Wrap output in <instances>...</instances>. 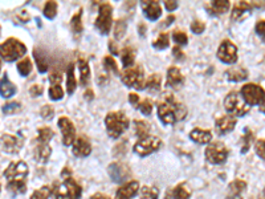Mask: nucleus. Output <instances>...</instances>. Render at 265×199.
<instances>
[{"instance_id":"obj_1","label":"nucleus","mask_w":265,"mask_h":199,"mask_svg":"<svg viewBox=\"0 0 265 199\" xmlns=\"http://www.w3.org/2000/svg\"><path fill=\"white\" fill-rule=\"evenodd\" d=\"M187 109L184 105L178 102L173 95L162 96L158 101V117L165 125H173L186 118Z\"/></svg>"},{"instance_id":"obj_2","label":"nucleus","mask_w":265,"mask_h":199,"mask_svg":"<svg viewBox=\"0 0 265 199\" xmlns=\"http://www.w3.org/2000/svg\"><path fill=\"white\" fill-rule=\"evenodd\" d=\"M4 177L7 179V187L11 193L23 194L27 190L28 165L23 161L12 162L5 169Z\"/></svg>"},{"instance_id":"obj_3","label":"nucleus","mask_w":265,"mask_h":199,"mask_svg":"<svg viewBox=\"0 0 265 199\" xmlns=\"http://www.w3.org/2000/svg\"><path fill=\"white\" fill-rule=\"evenodd\" d=\"M105 125H106L109 137L117 140V138H120L122 136V133L128 130L130 121H129L125 113L112 112L108 113V116L105 118Z\"/></svg>"},{"instance_id":"obj_4","label":"nucleus","mask_w":265,"mask_h":199,"mask_svg":"<svg viewBox=\"0 0 265 199\" xmlns=\"http://www.w3.org/2000/svg\"><path fill=\"white\" fill-rule=\"evenodd\" d=\"M27 53V47L15 38L7 39L3 44H0V57L4 61L12 62L17 58L23 57Z\"/></svg>"},{"instance_id":"obj_5","label":"nucleus","mask_w":265,"mask_h":199,"mask_svg":"<svg viewBox=\"0 0 265 199\" xmlns=\"http://www.w3.org/2000/svg\"><path fill=\"white\" fill-rule=\"evenodd\" d=\"M224 108L228 112V116H232L237 118V117L245 116L249 112V105L245 102L241 95L237 92H231L229 95L224 100Z\"/></svg>"},{"instance_id":"obj_6","label":"nucleus","mask_w":265,"mask_h":199,"mask_svg":"<svg viewBox=\"0 0 265 199\" xmlns=\"http://www.w3.org/2000/svg\"><path fill=\"white\" fill-rule=\"evenodd\" d=\"M121 80L128 88H134L138 91H142L143 88H146L145 71L141 65L128 68L121 76Z\"/></svg>"},{"instance_id":"obj_7","label":"nucleus","mask_w":265,"mask_h":199,"mask_svg":"<svg viewBox=\"0 0 265 199\" xmlns=\"http://www.w3.org/2000/svg\"><path fill=\"white\" fill-rule=\"evenodd\" d=\"M81 186L73 178H66L54 191V199H80Z\"/></svg>"},{"instance_id":"obj_8","label":"nucleus","mask_w":265,"mask_h":199,"mask_svg":"<svg viewBox=\"0 0 265 199\" xmlns=\"http://www.w3.org/2000/svg\"><path fill=\"white\" fill-rule=\"evenodd\" d=\"M240 95L249 106L264 104L265 101V91L256 84H245L244 87L241 88Z\"/></svg>"},{"instance_id":"obj_9","label":"nucleus","mask_w":265,"mask_h":199,"mask_svg":"<svg viewBox=\"0 0 265 199\" xmlns=\"http://www.w3.org/2000/svg\"><path fill=\"white\" fill-rule=\"evenodd\" d=\"M228 157V149L227 146L224 145L223 142L215 141L210 144L206 149V158L207 161L212 165H220L224 163Z\"/></svg>"},{"instance_id":"obj_10","label":"nucleus","mask_w":265,"mask_h":199,"mask_svg":"<svg viewBox=\"0 0 265 199\" xmlns=\"http://www.w3.org/2000/svg\"><path fill=\"white\" fill-rule=\"evenodd\" d=\"M162 146L161 138L158 137H146L142 138L134 145V151L139 157H147L150 154L155 153Z\"/></svg>"},{"instance_id":"obj_11","label":"nucleus","mask_w":265,"mask_h":199,"mask_svg":"<svg viewBox=\"0 0 265 199\" xmlns=\"http://www.w3.org/2000/svg\"><path fill=\"white\" fill-rule=\"evenodd\" d=\"M112 5L108 3H104L99 7V13L97 20H95V27L98 29L101 35H108L112 29Z\"/></svg>"},{"instance_id":"obj_12","label":"nucleus","mask_w":265,"mask_h":199,"mask_svg":"<svg viewBox=\"0 0 265 199\" xmlns=\"http://www.w3.org/2000/svg\"><path fill=\"white\" fill-rule=\"evenodd\" d=\"M218 57L224 64H235L237 61V48L229 40H224L218 50Z\"/></svg>"},{"instance_id":"obj_13","label":"nucleus","mask_w":265,"mask_h":199,"mask_svg":"<svg viewBox=\"0 0 265 199\" xmlns=\"http://www.w3.org/2000/svg\"><path fill=\"white\" fill-rule=\"evenodd\" d=\"M57 125L58 128L61 129L62 144L65 146L73 145V142L76 140V129L73 122L69 118H66V117H60Z\"/></svg>"},{"instance_id":"obj_14","label":"nucleus","mask_w":265,"mask_h":199,"mask_svg":"<svg viewBox=\"0 0 265 199\" xmlns=\"http://www.w3.org/2000/svg\"><path fill=\"white\" fill-rule=\"evenodd\" d=\"M0 146H1V149L5 153L15 154L20 151L23 141L16 136H12V134H3L0 137Z\"/></svg>"},{"instance_id":"obj_15","label":"nucleus","mask_w":265,"mask_h":199,"mask_svg":"<svg viewBox=\"0 0 265 199\" xmlns=\"http://www.w3.org/2000/svg\"><path fill=\"white\" fill-rule=\"evenodd\" d=\"M109 175L116 183H122L129 178L130 173H129L128 166L120 162H114L109 166Z\"/></svg>"},{"instance_id":"obj_16","label":"nucleus","mask_w":265,"mask_h":199,"mask_svg":"<svg viewBox=\"0 0 265 199\" xmlns=\"http://www.w3.org/2000/svg\"><path fill=\"white\" fill-rule=\"evenodd\" d=\"M237 120L235 117L232 116H223L218 118L215 122V129L216 133L220 134V136H224V134H228V133H231L235 126H236Z\"/></svg>"},{"instance_id":"obj_17","label":"nucleus","mask_w":265,"mask_h":199,"mask_svg":"<svg viewBox=\"0 0 265 199\" xmlns=\"http://www.w3.org/2000/svg\"><path fill=\"white\" fill-rule=\"evenodd\" d=\"M138 190H139V183L137 181H130L117 190L114 199H132L137 195Z\"/></svg>"},{"instance_id":"obj_18","label":"nucleus","mask_w":265,"mask_h":199,"mask_svg":"<svg viewBox=\"0 0 265 199\" xmlns=\"http://www.w3.org/2000/svg\"><path fill=\"white\" fill-rule=\"evenodd\" d=\"M184 84V77H183L182 72L177 66H173L167 71V81L166 85L173 88V89H180Z\"/></svg>"},{"instance_id":"obj_19","label":"nucleus","mask_w":265,"mask_h":199,"mask_svg":"<svg viewBox=\"0 0 265 199\" xmlns=\"http://www.w3.org/2000/svg\"><path fill=\"white\" fill-rule=\"evenodd\" d=\"M141 5L146 17H147L149 20L155 21L161 17L162 8L158 1H150V0H147V1H142Z\"/></svg>"},{"instance_id":"obj_20","label":"nucleus","mask_w":265,"mask_h":199,"mask_svg":"<svg viewBox=\"0 0 265 199\" xmlns=\"http://www.w3.org/2000/svg\"><path fill=\"white\" fill-rule=\"evenodd\" d=\"M91 153V146L90 142L88 141L87 137L76 138L75 142H73V154L76 157H88L89 154Z\"/></svg>"},{"instance_id":"obj_21","label":"nucleus","mask_w":265,"mask_h":199,"mask_svg":"<svg viewBox=\"0 0 265 199\" xmlns=\"http://www.w3.org/2000/svg\"><path fill=\"white\" fill-rule=\"evenodd\" d=\"M190 138L194 142L199 144V145H206L208 142H211L212 134L210 130H203L200 128H195L192 132L190 133Z\"/></svg>"},{"instance_id":"obj_22","label":"nucleus","mask_w":265,"mask_h":199,"mask_svg":"<svg viewBox=\"0 0 265 199\" xmlns=\"http://www.w3.org/2000/svg\"><path fill=\"white\" fill-rule=\"evenodd\" d=\"M225 76H227V79L229 81L239 83V81H243V80L248 77V72L244 68H241V66H232L225 72Z\"/></svg>"},{"instance_id":"obj_23","label":"nucleus","mask_w":265,"mask_h":199,"mask_svg":"<svg viewBox=\"0 0 265 199\" xmlns=\"http://www.w3.org/2000/svg\"><path fill=\"white\" fill-rule=\"evenodd\" d=\"M16 87L9 81L7 75H4V77L0 80V95H1V97L9 99V97H12L16 93Z\"/></svg>"},{"instance_id":"obj_24","label":"nucleus","mask_w":265,"mask_h":199,"mask_svg":"<svg viewBox=\"0 0 265 199\" xmlns=\"http://www.w3.org/2000/svg\"><path fill=\"white\" fill-rule=\"evenodd\" d=\"M50 157V146L49 144H39L38 148L35 149V158L36 161L45 163Z\"/></svg>"},{"instance_id":"obj_25","label":"nucleus","mask_w":265,"mask_h":199,"mask_svg":"<svg viewBox=\"0 0 265 199\" xmlns=\"http://www.w3.org/2000/svg\"><path fill=\"white\" fill-rule=\"evenodd\" d=\"M207 8L211 11V13L223 15V13L228 12V9H229V1L228 0H215L208 5Z\"/></svg>"},{"instance_id":"obj_26","label":"nucleus","mask_w":265,"mask_h":199,"mask_svg":"<svg viewBox=\"0 0 265 199\" xmlns=\"http://www.w3.org/2000/svg\"><path fill=\"white\" fill-rule=\"evenodd\" d=\"M66 92L69 95H73L76 91V87H77V83H76V77H75V66L73 64H69L68 66V71H66Z\"/></svg>"},{"instance_id":"obj_27","label":"nucleus","mask_w":265,"mask_h":199,"mask_svg":"<svg viewBox=\"0 0 265 199\" xmlns=\"http://www.w3.org/2000/svg\"><path fill=\"white\" fill-rule=\"evenodd\" d=\"M251 4L247 3V1H239L235 4L233 9H232V20H237V19H240L245 12H249L251 11Z\"/></svg>"},{"instance_id":"obj_28","label":"nucleus","mask_w":265,"mask_h":199,"mask_svg":"<svg viewBox=\"0 0 265 199\" xmlns=\"http://www.w3.org/2000/svg\"><path fill=\"white\" fill-rule=\"evenodd\" d=\"M79 69H80V81H81L83 85H88V81L90 79V68L88 65L87 60L80 58Z\"/></svg>"},{"instance_id":"obj_29","label":"nucleus","mask_w":265,"mask_h":199,"mask_svg":"<svg viewBox=\"0 0 265 199\" xmlns=\"http://www.w3.org/2000/svg\"><path fill=\"white\" fill-rule=\"evenodd\" d=\"M33 56H35V60H36V64H38L39 71L42 72V73H45L48 71V60L45 57V53H43L42 50L35 48Z\"/></svg>"},{"instance_id":"obj_30","label":"nucleus","mask_w":265,"mask_h":199,"mask_svg":"<svg viewBox=\"0 0 265 199\" xmlns=\"http://www.w3.org/2000/svg\"><path fill=\"white\" fill-rule=\"evenodd\" d=\"M173 195H174V199H190L191 197L190 187H188V185H187L186 182L179 183L178 186L174 189Z\"/></svg>"},{"instance_id":"obj_31","label":"nucleus","mask_w":265,"mask_h":199,"mask_svg":"<svg viewBox=\"0 0 265 199\" xmlns=\"http://www.w3.org/2000/svg\"><path fill=\"white\" fill-rule=\"evenodd\" d=\"M121 58H122V64L128 69L130 66L134 64V60H135V50H132V48H125L121 53Z\"/></svg>"},{"instance_id":"obj_32","label":"nucleus","mask_w":265,"mask_h":199,"mask_svg":"<svg viewBox=\"0 0 265 199\" xmlns=\"http://www.w3.org/2000/svg\"><path fill=\"white\" fill-rule=\"evenodd\" d=\"M81 16H83V9H80L79 12L76 13L75 16L72 17L71 20V28L72 32L75 33L76 36H79L83 32V23H81Z\"/></svg>"},{"instance_id":"obj_33","label":"nucleus","mask_w":265,"mask_h":199,"mask_svg":"<svg viewBox=\"0 0 265 199\" xmlns=\"http://www.w3.org/2000/svg\"><path fill=\"white\" fill-rule=\"evenodd\" d=\"M150 125L146 121H135V134L139 140L149 137Z\"/></svg>"},{"instance_id":"obj_34","label":"nucleus","mask_w":265,"mask_h":199,"mask_svg":"<svg viewBox=\"0 0 265 199\" xmlns=\"http://www.w3.org/2000/svg\"><path fill=\"white\" fill-rule=\"evenodd\" d=\"M17 72L23 77H27L32 72V62H31V60L28 57H24L21 61L17 62Z\"/></svg>"},{"instance_id":"obj_35","label":"nucleus","mask_w":265,"mask_h":199,"mask_svg":"<svg viewBox=\"0 0 265 199\" xmlns=\"http://www.w3.org/2000/svg\"><path fill=\"white\" fill-rule=\"evenodd\" d=\"M53 137V132L50 128H40L38 132V142L39 144H49V141Z\"/></svg>"},{"instance_id":"obj_36","label":"nucleus","mask_w":265,"mask_h":199,"mask_svg":"<svg viewBox=\"0 0 265 199\" xmlns=\"http://www.w3.org/2000/svg\"><path fill=\"white\" fill-rule=\"evenodd\" d=\"M161 75H151L150 76V79L147 80V83H146V88H147L150 92H158L161 89Z\"/></svg>"},{"instance_id":"obj_37","label":"nucleus","mask_w":265,"mask_h":199,"mask_svg":"<svg viewBox=\"0 0 265 199\" xmlns=\"http://www.w3.org/2000/svg\"><path fill=\"white\" fill-rule=\"evenodd\" d=\"M57 15V3L56 1H46L44 5V16L46 19H54Z\"/></svg>"},{"instance_id":"obj_38","label":"nucleus","mask_w":265,"mask_h":199,"mask_svg":"<svg viewBox=\"0 0 265 199\" xmlns=\"http://www.w3.org/2000/svg\"><path fill=\"white\" fill-rule=\"evenodd\" d=\"M159 190L157 187L145 186L141 189V199H158Z\"/></svg>"},{"instance_id":"obj_39","label":"nucleus","mask_w":265,"mask_h":199,"mask_svg":"<svg viewBox=\"0 0 265 199\" xmlns=\"http://www.w3.org/2000/svg\"><path fill=\"white\" fill-rule=\"evenodd\" d=\"M247 189V183L244 181H233V182L229 185V191H231V195H240L243 191Z\"/></svg>"},{"instance_id":"obj_40","label":"nucleus","mask_w":265,"mask_h":199,"mask_svg":"<svg viewBox=\"0 0 265 199\" xmlns=\"http://www.w3.org/2000/svg\"><path fill=\"white\" fill-rule=\"evenodd\" d=\"M62 96H64V91H62V88L60 87V84H52V87H50L49 89L50 100L58 101V100L62 99Z\"/></svg>"},{"instance_id":"obj_41","label":"nucleus","mask_w":265,"mask_h":199,"mask_svg":"<svg viewBox=\"0 0 265 199\" xmlns=\"http://www.w3.org/2000/svg\"><path fill=\"white\" fill-rule=\"evenodd\" d=\"M153 47L159 50L167 48V47H169V35H167V33H161L159 38L153 43Z\"/></svg>"},{"instance_id":"obj_42","label":"nucleus","mask_w":265,"mask_h":199,"mask_svg":"<svg viewBox=\"0 0 265 199\" xmlns=\"http://www.w3.org/2000/svg\"><path fill=\"white\" fill-rule=\"evenodd\" d=\"M21 110V105L16 101L13 102H8L3 106V113L4 114H15V113H19Z\"/></svg>"},{"instance_id":"obj_43","label":"nucleus","mask_w":265,"mask_h":199,"mask_svg":"<svg viewBox=\"0 0 265 199\" xmlns=\"http://www.w3.org/2000/svg\"><path fill=\"white\" fill-rule=\"evenodd\" d=\"M50 195V189L48 186H43L32 194L31 199H48Z\"/></svg>"},{"instance_id":"obj_44","label":"nucleus","mask_w":265,"mask_h":199,"mask_svg":"<svg viewBox=\"0 0 265 199\" xmlns=\"http://www.w3.org/2000/svg\"><path fill=\"white\" fill-rule=\"evenodd\" d=\"M173 39H174V42L178 44L179 47L186 46L187 42H188V38H187V35L182 31H175L173 32Z\"/></svg>"},{"instance_id":"obj_45","label":"nucleus","mask_w":265,"mask_h":199,"mask_svg":"<svg viewBox=\"0 0 265 199\" xmlns=\"http://www.w3.org/2000/svg\"><path fill=\"white\" fill-rule=\"evenodd\" d=\"M104 65L106 71L113 72V73H118V66H117L116 61H114V58L112 56H106L104 58Z\"/></svg>"},{"instance_id":"obj_46","label":"nucleus","mask_w":265,"mask_h":199,"mask_svg":"<svg viewBox=\"0 0 265 199\" xmlns=\"http://www.w3.org/2000/svg\"><path fill=\"white\" fill-rule=\"evenodd\" d=\"M138 108H139V110H141L145 116H149V114H151V112H153V104H151L150 100H143L142 102H139Z\"/></svg>"},{"instance_id":"obj_47","label":"nucleus","mask_w":265,"mask_h":199,"mask_svg":"<svg viewBox=\"0 0 265 199\" xmlns=\"http://www.w3.org/2000/svg\"><path fill=\"white\" fill-rule=\"evenodd\" d=\"M255 151L261 159H264L265 161V140H259L255 144Z\"/></svg>"},{"instance_id":"obj_48","label":"nucleus","mask_w":265,"mask_h":199,"mask_svg":"<svg viewBox=\"0 0 265 199\" xmlns=\"http://www.w3.org/2000/svg\"><path fill=\"white\" fill-rule=\"evenodd\" d=\"M125 32H126V24L124 21H117L116 29H114V35H116V39L124 38Z\"/></svg>"},{"instance_id":"obj_49","label":"nucleus","mask_w":265,"mask_h":199,"mask_svg":"<svg viewBox=\"0 0 265 199\" xmlns=\"http://www.w3.org/2000/svg\"><path fill=\"white\" fill-rule=\"evenodd\" d=\"M252 133L249 132V130H247L245 132V136L243 137V153H247V150L249 149V146H251V142H252Z\"/></svg>"},{"instance_id":"obj_50","label":"nucleus","mask_w":265,"mask_h":199,"mask_svg":"<svg viewBox=\"0 0 265 199\" xmlns=\"http://www.w3.org/2000/svg\"><path fill=\"white\" fill-rule=\"evenodd\" d=\"M53 108L49 106V105H45V106H43L42 108V117L44 120H52V118H53Z\"/></svg>"},{"instance_id":"obj_51","label":"nucleus","mask_w":265,"mask_h":199,"mask_svg":"<svg viewBox=\"0 0 265 199\" xmlns=\"http://www.w3.org/2000/svg\"><path fill=\"white\" fill-rule=\"evenodd\" d=\"M204 29H206V25H204V23H202L200 20L194 21V23L191 24V31H192L194 33H196V35H200V33H203Z\"/></svg>"},{"instance_id":"obj_52","label":"nucleus","mask_w":265,"mask_h":199,"mask_svg":"<svg viewBox=\"0 0 265 199\" xmlns=\"http://www.w3.org/2000/svg\"><path fill=\"white\" fill-rule=\"evenodd\" d=\"M256 32H257V35L263 39V40H265V20L257 21Z\"/></svg>"},{"instance_id":"obj_53","label":"nucleus","mask_w":265,"mask_h":199,"mask_svg":"<svg viewBox=\"0 0 265 199\" xmlns=\"http://www.w3.org/2000/svg\"><path fill=\"white\" fill-rule=\"evenodd\" d=\"M29 93L32 97H38V96L43 95V87L42 85H32L29 89Z\"/></svg>"},{"instance_id":"obj_54","label":"nucleus","mask_w":265,"mask_h":199,"mask_svg":"<svg viewBox=\"0 0 265 199\" xmlns=\"http://www.w3.org/2000/svg\"><path fill=\"white\" fill-rule=\"evenodd\" d=\"M177 7H178V3H177V1H173V0H167V1H165V8L167 9L169 12L174 11Z\"/></svg>"},{"instance_id":"obj_55","label":"nucleus","mask_w":265,"mask_h":199,"mask_svg":"<svg viewBox=\"0 0 265 199\" xmlns=\"http://www.w3.org/2000/svg\"><path fill=\"white\" fill-rule=\"evenodd\" d=\"M129 101H130V104H132V106H138V105H139V97H138V95H135V93H130V95H129Z\"/></svg>"},{"instance_id":"obj_56","label":"nucleus","mask_w":265,"mask_h":199,"mask_svg":"<svg viewBox=\"0 0 265 199\" xmlns=\"http://www.w3.org/2000/svg\"><path fill=\"white\" fill-rule=\"evenodd\" d=\"M61 76L57 75V73H52V75L49 76V81H50V85L52 84H60L61 83Z\"/></svg>"},{"instance_id":"obj_57","label":"nucleus","mask_w":265,"mask_h":199,"mask_svg":"<svg viewBox=\"0 0 265 199\" xmlns=\"http://www.w3.org/2000/svg\"><path fill=\"white\" fill-rule=\"evenodd\" d=\"M173 53H174V57L183 58V52L179 50V47H175L174 50H173Z\"/></svg>"},{"instance_id":"obj_58","label":"nucleus","mask_w":265,"mask_h":199,"mask_svg":"<svg viewBox=\"0 0 265 199\" xmlns=\"http://www.w3.org/2000/svg\"><path fill=\"white\" fill-rule=\"evenodd\" d=\"M90 199H112V198H110V197H108L106 194H102V193H97V194L93 195Z\"/></svg>"},{"instance_id":"obj_59","label":"nucleus","mask_w":265,"mask_h":199,"mask_svg":"<svg viewBox=\"0 0 265 199\" xmlns=\"http://www.w3.org/2000/svg\"><path fill=\"white\" fill-rule=\"evenodd\" d=\"M109 50H110V52H112L113 54L118 53V50H117V47H116V43H113V42L109 43Z\"/></svg>"},{"instance_id":"obj_60","label":"nucleus","mask_w":265,"mask_h":199,"mask_svg":"<svg viewBox=\"0 0 265 199\" xmlns=\"http://www.w3.org/2000/svg\"><path fill=\"white\" fill-rule=\"evenodd\" d=\"M173 20H175V17L174 16H170V17H169V19H167V20H166L165 24L166 25H170L171 24V21H173Z\"/></svg>"},{"instance_id":"obj_61","label":"nucleus","mask_w":265,"mask_h":199,"mask_svg":"<svg viewBox=\"0 0 265 199\" xmlns=\"http://www.w3.org/2000/svg\"><path fill=\"white\" fill-rule=\"evenodd\" d=\"M227 199H243V198H241L240 195H229Z\"/></svg>"},{"instance_id":"obj_62","label":"nucleus","mask_w":265,"mask_h":199,"mask_svg":"<svg viewBox=\"0 0 265 199\" xmlns=\"http://www.w3.org/2000/svg\"><path fill=\"white\" fill-rule=\"evenodd\" d=\"M260 199H265V189L263 190V194H261V198Z\"/></svg>"},{"instance_id":"obj_63","label":"nucleus","mask_w":265,"mask_h":199,"mask_svg":"<svg viewBox=\"0 0 265 199\" xmlns=\"http://www.w3.org/2000/svg\"><path fill=\"white\" fill-rule=\"evenodd\" d=\"M261 112H263L265 114V104L263 105V106H261Z\"/></svg>"},{"instance_id":"obj_64","label":"nucleus","mask_w":265,"mask_h":199,"mask_svg":"<svg viewBox=\"0 0 265 199\" xmlns=\"http://www.w3.org/2000/svg\"><path fill=\"white\" fill-rule=\"evenodd\" d=\"M0 71H1V60H0Z\"/></svg>"}]
</instances>
